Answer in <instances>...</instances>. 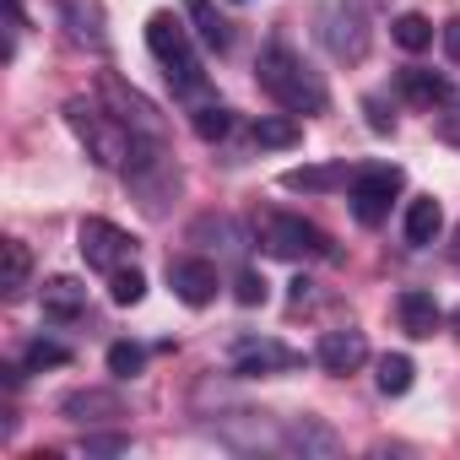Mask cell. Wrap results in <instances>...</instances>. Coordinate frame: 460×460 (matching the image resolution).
<instances>
[{
    "label": "cell",
    "mask_w": 460,
    "mask_h": 460,
    "mask_svg": "<svg viewBox=\"0 0 460 460\" xmlns=\"http://www.w3.org/2000/svg\"><path fill=\"white\" fill-rule=\"evenodd\" d=\"M66 119H71L76 141L87 146V157H93L98 168H125V173L141 179V173L157 163V141L141 136L136 125H125L114 109H98V103H87V98H71V103H66Z\"/></svg>",
    "instance_id": "cell-1"
},
{
    "label": "cell",
    "mask_w": 460,
    "mask_h": 460,
    "mask_svg": "<svg viewBox=\"0 0 460 460\" xmlns=\"http://www.w3.org/2000/svg\"><path fill=\"white\" fill-rule=\"evenodd\" d=\"M261 87L288 109V114H320L325 103H331V93H325V82L304 66V55H293L288 44H271L266 55H261Z\"/></svg>",
    "instance_id": "cell-2"
},
{
    "label": "cell",
    "mask_w": 460,
    "mask_h": 460,
    "mask_svg": "<svg viewBox=\"0 0 460 460\" xmlns=\"http://www.w3.org/2000/svg\"><path fill=\"white\" fill-rule=\"evenodd\" d=\"M146 49L157 55V66H163V76L173 82V93H200V87H206V71H200V60H195V49H190V28H184L173 12H152V22H146Z\"/></svg>",
    "instance_id": "cell-3"
},
{
    "label": "cell",
    "mask_w": 460,
    "mask_h": 460,
    "mask_svg": "<svg viewBox=\"0 0 460 460\" xmlns=\"http://www.w3.org/2000/svg\"><path fill=\"white\" fill-rule=\"evenodd\" d=\"M261 244L277 261H331L336 255L325 227H314V222H304L293 211H266L261 217Z\"/></svg>",
    "instance_id": "cell-4"
},
{
    "label": "cell",
    "mask_w": 460,
    "mask_h": 460,
    "mask_svg": "<svg viewBox=\"0 0 460 460\" xmlns=\"http://www.w3.org/2000/svg\"><path fill=\"white\" fill-rule=\"evenodd\" d=\"M406 184V173L395 168V163H374V168H358L352 173V184H347V195H352V217L363 222V227H379L385 217H390V195Z\"/></svg>",
    "instance_id": "cell-5"
},
{
    "label": "cell",
    "mask_w": 460,
    "mask_h": 460,
    "mask_svg": "<svg viewBox=\"0 0 460 460\" xmlns=\"http://www.w3.org/2000/svg\"><path fill=\"white\" fill-rule=\"evenodd\" d=\"M320 44H325L336 60L358 66V60L368 55V17L352 6V0H331V6L320 12Z\"/></svg>",
    "instance_id": "cell-6"
},
{
    "label": "cell",
    "mask_w": 460,
    "mask_h": 460,
    "mask_svg": "<svg viewBox=\"0 0 460 460\" xmlns=\"http://www.w3.org/2000/svg\"><path fill=\"white\" fill-rule=\"evenodd\" d=\"M76 250H82V261H87L93 271H119V266H130L136 239L125 234L119 222H109V217H87V222L76 227Z\"/></svg>",
    "instance_id": "cell-7"
},
{
    "label": "cell",
    "mask_w": 460,
    "mask_h": 460,
    "mask_svg": "<svg viewBox=\"0 0 460 460\" xmlns=\"http://www.w3.org/2000/svg\"><path fill=\"white\" fill-rule=\"evenodd\" d=\"M98 93H103V103H109V109H114V114H119L125 125H136V130H141V136H152V141L163 136L157 103H152V98H141L136 87H125V82H119L114 71H103V76H98Z\"/></svg>",
    "instance_id": "cell-8"
},
{
    "label": "cell",
    "mask_w": 460,
    "mask_h": 460,
    "mask_svg": "<svg viewBox=\"0 0 460 460\" xmlns=\"http://www.w3.org/2000/svg\"><path fill=\"white\" fill-rule=\"evenodd\" d=\"M298 363H304V352H293V347H282L271 336H239L234 341V374H244V379L282 374V368H298Z\"/></svg>",
    "instance_id": "cell-9"
},
{
    "label": "cell",
    "mask_w": 460,
    "mask_h": 460,
    "mask_svg": "<svg viewBox=\"0 0 460 460\" xmlns=\"http://www.w3.org/2000/svg\"><path fill=\"white\" fill-rule=\"evenodd\" d=\"M168 282H173V293L190 304V309H206L211 298H217V266L211 261H173L168 266Z\"/></svg>",
    "instance_id": "cell-10"
},
{
    "label": "cell",
    "mask_w": 460,
    "mask_h": 460,
    "mask_svg": "<svg viewBox=\"0 0 460 460\" xmlns=\"http://www.w3.org/2000/svg\"><path fill=\"white\" fill-rule=\"evenodd\" d=\"M314 358H320L325 374H352V368L368 363V341H363V331H325Z\"/></svg>",
    "instance_id": "cell-11"
},
{
    "label": "cell",
    "mask_w": 460,
    "mask_h": 460,
    "mask_svg": "<svg viewBox=\"0 0 460 460\" xmlns=\"http://www.w3.org/2000/svg\"><path fill=\"white\" fill-rule=\"evenodd\" d=\"M60 6V17H66V33L76 39V44H87V49H109V28H103V6L98 0H55Z\"/></svg>",
    "instance_id": "cell-12"
},
{
    "label": "cell",
    "mask_w": 460,
    "mask_h": 460,
    "mask_svg": "<svg viewBox=\"0 0 460 460\" xmlns=\"http://www.w3.org/2000/svg\"><path fill=\"white\" fill-rule=\"evenodd\" d=\"M60 417H71V422H114V417H125V401L114 390H71L60 401Z\"/></svg>",
    "instance_id": "cell-13"
},
{
    "label": "cell",
    "mask_w": 460,
    "mask_h": 460,
    "mask_svg": "<svg viewBox=\"0 0 460 460\" xmlns=\"http://www.w3.org/2000/svg\"><path fill=\"white\" fill-rule=\"evenodd\" d=\"M395 314H401V331L411 336V341H428L433 331H438V304H433V293H417V288H406L401 298H395Z\"/></svg>",
    "instance_id": "cell-14"
},
{
    "label": "cell",
    "mask_w": 460,
    "mask_h": 460,
    "mask_svg": "<svg viewBox=\"0 0 460 460\" xmlns=\"http://www.w3.org/2000/svg\"><path fill=\"white\" fill-rule=\"evenodd\" d=\"M282 444H288L293 455H336V449H341L336 428H325L320 417H293L288 433H282Z\"/></svg>",
    "instance_id": "cell-15"
},
{
    "label": "cell",
    "mask_w": 460,
    "mask_h": 460,
    "mask_svg": "<svg viewBox=\"0 0 460 460\" xmlns=\"http://www.w3.org/2000/svg\"><path fill=\"white\" fill-rule=\"evenodd\" d=\"M395 87H401V98H411L417 109H433V103H449L455 98V82L449 76H438V71H401L395 76Z\"/></svg>",
    "instance_id": "cell-16"
},
{
    "label": "cell",
    "mask_w": 460,
    "mask_h": 460,
    "mask_svg": "<svg viewBox=\"0 0 460 460\" xmlns=\"http://www.w3.org/2000/svg\"><path fill=\"white\" fill-rule=\"evenodd\" d=\"M39 298H44V314H49V320H76V314L87 309V288H82L76 277H49V282L39 288Z\"/></svg>",
    "instance_id": "cell-17"
},
{
    "label": "cell",
    "mask_w": 460,
    "mask_h": 460,
    "mask_svg": "<svg viewBox=\"0 0 460 460\" xmlns=\"http://www.w3.org/2000/svg\"><path fill=\"white\" fill-rule=\"evenodd\" d=\"M438 227H444V206H438L433 195H417V200L406 206V244H433Z\"/></svg>",
    "instance_id": "cell-18"
},
{
    "label": "cell",
    "mask_w": 460,
    "mask_h": 460,
    "mask_svg": "<svg viewBox=\"0 0 460 460\" xmlns=\"http://www.w3.org/2000/svg\"><path fill=\"white\" fill-rule=\"evenodd\" d=\"M298 141H304V125H298L293 114H261V119H255V146L288 152V146H298Z\"/></svg>",
    "instance_id": "cell-19"
},
{
    "label": "cell",
    "mask_w": 460,
    "mask_h": 460,
    "mask_svg": "<svg viewBox=\"0 0 460 460\" xmlns=\"http://www.w3.org/2000/svg\"><path fill=\"white\" fill-rule=\"evenodd\" d=\"M288 190H336V184H352L347 163H325V168H288L282 173Z\"/></svg>",
    "instance_id": "cell-20"
},
{
    "label": "cell",
    "mask_w": 460,
    "mask_h": 460,
    "mask_svg": "<svg viewBox=\"0 0 460 460\" xmlns=\"http://www.w3.org/2000/svg\"><path fill=\"white\" fill-rule=\"evenodd\" d=\"M390 39H395L406 55H422V49L433 44V22H428V17H417V12H401V17L390 22Z\"/></svg>",
    "instance_id": "cell-21"
},
{
    "label": "cell",
    "mask_w": 460,
    "mask_h": 460,
    "mask_svg": "<svg viewBox=\"0 0 460 460\" xmlns=\"http://www.w3.org/2000/svg\"><path fill=\"white\" fill-rule=\"evenodd\" d=\"M28 277H33V255H28V244L22 239H6V298H17L22 288H28Z\"/></svg>",
    "instance_id": "cell-22"
},
{
    "label": "cell",
    "mask_w": 460,
    "mask_h": 460,
    "mask_svg": "<svg viewBox=\"0 0 460 460\" xmlns=\"http://www.w3.org/2000/svg\"><path fill=\"white\" fill-rule=\"evenodd\" d=\"M411 374H417V368H411L406 352H385V358H379V390H385V395H406V390H411Z\"/></svg>",
    "instance_id": "cell-23"
},
{
    "label": "cell",
    "mask_w": 460,
    "mask_h": 460,
    "mask_svg": "<svg viewBox=\"0 0 460 460\" xmlns=\"http://www.w3.org/2000/svg\"><path fill=\"white\" fill-rule=\"evenodd\" d=\"M109 298H114L119 309L141 304V298H146V277H141L136 266H119V271H109Z\"/></svg>",
    "instance_id": "cell-24"
},
{
    "label": "cell",
    "mask_w": 460,
    "mask_h": 460,
    "mask_svg": "<svg viewBox=\"0 0 460 460\" xmlns=\"http://www.w3.org/2000/svg\"><path fill=\"white\" fill-rule=\"evenodd\" d=\"M190 17H195V28H200L206 49H227V22L211 12V0H190Z\"/></svg>",
    "instance_id": "cell-25"
},
{
    "label": "cell",
    "mask_w": 460,
    "mask_h": 460,
    "mask_svg": "<svg viewBox=\"0 0 460 460\" xmlns=\"http://www.w3.org/2000/svg\"><path fill=\"white\" fill-rule=\"evenodd\" d=\"M22 363L28 368H66L71 363V347H60V341H28V352H22Z\"/></svg>",
    "instance_id": "cell-26"
},
{
    "label": "cell",
    "mask_w": 460,
    "mask_h": 460,
    "mask_svg": "<svg viewBox=\"0 0 460 460\" xmlns=\"http://www.w3.org/2000/svg\"><path fill=\"white\" fill-rule=\"evenodd\" d=\"M141 363H146V352H141L136 341H114V347H109V374H114V379H136Z\"/></svg>",
    "instance_id": "cell-27"
},
{
    "label": "cell",
    "mask_w": 460,
    "mask_h": 460,
    "mask_svg": "<svg viewBox=\"0 0 460 460\" xmlns=\"http://www.w3.org/2000/svg\"><path fill=\"white\" fill-rule=\"evenodd\" d=\"M227 125H234V114H227L222 103L195 109V136H200V141H222V136H227Z\"/></svg>",
    "instance_id": "cell-28"
},
{
    "label": "cell",
    "mask_w": 460,
    "mask_h": 460,
    "mask_svg": "<svg viewBox=\"0 0 460 460\" xmlns=\"http://www.w3.org/2000/svg\"><path fill=\"white\" fill-rule=\"evenodd\" d=\"M234 298H239L244 309H255V304H266V298H271V282H266L261 271H244V277H239V288H234Z\"/></svg>",
    "instance_id": "cell-29"
},
{
    "label": "cell",
    "mask_w": 460,
    "mask_h": 460,
    "mask_svg": "<svg viewBox=\"0 0 460 460\" xmlns=\"http://www.w3.org/2000/svg\"><path fill=\"white\" fill-rule=\"evenodd\" d=\"M119 449H130L125 433H87V455H119Z\"/></svg>",
    "instance_id": "cell-30"
},
{
    "label": "cell",
    "mask_w": 460,
    "mask_h": 460,
    "mask_svg": "<svg viewBox=\"0 0 460 460\" xmlns=\"http://www.w3.org/2000/svg\"><path fill=\"white\" fill-rule=\"evenodd\" d=\"M363 109H368V125H374L379 136H390V130H395V114H385V103H379V98H363Z\"/></svg>",
    "instance_id": "cell-31"
},
{
    "label": "cell",
    "mask_w": 460,
    "mask_h": 460,
    "mask_svg": "<svg viewBox=\"0 0 460 460\" xmlns=\"http://www.w3.org/2000/svg\"><path fill=\"white\" fill-rule=\"evenodd\" d=\"M444 55L460 66V17H449V22H444Z\"/></svg>",
    "instance_id": "cell-32"
},
{
    "label": "cell",
    "mask_w": 460,
    "mask_h": 460,
    "mask_svg": "<svg viewBox=\"0 0 460 460\" xmlns=\"http://www.w3.org/2000/svg\"><path fill=\"white\" fill-rule=\"evenodd\" d=\"M449 325H455V331H460V309H455V314H449Z\"/></svg>",
    "instance_id": "cell-33"
},
{
    "label": "cell",
    "mask_w": 460,
    "mask_h": 460,
    "mask_svg": "<svg viewBox=\"0 0 460 460\" xmlns=\"http://www.w3.org/2000/svg\"><path fill=\"white\" fill-rule=\"evenodd\" d=\"M455 255H460V244H455Z\"/></svg>",
    "instance_id": "cell-34"
}]
</instances>
